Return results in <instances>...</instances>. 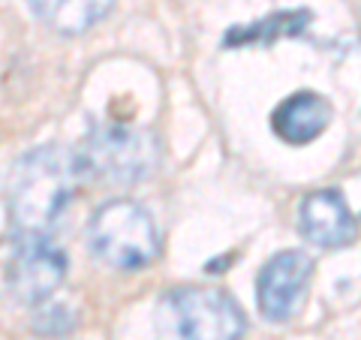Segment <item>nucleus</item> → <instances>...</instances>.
<instances>
[{
	"label": "nucleus",
	"instance_id": "nucleus-1",
	"mask_svg": "<svg viewBox=\"0 0 361 340\" xmlns=\"http://www.w3.org/2000/svg\"><path fill=\"white\" fill-rule=\"evenodd\" d=\"M73 163L45 145L21 154L6 172V214L16 238H45L73 196Z\"/></svg>",
	"mask_w": 361,
	"mask_h": 340
},
{
	"label": "nucleus",
	"instance_id": "nucleus-2",
	"mask_svg": "<svg viewBox=\"0 0 361 340\" xmlns=\"http://www.w3.org/2000/svg\"><path fill=\"white\" fill-rule=\"evenodd\" d=\"M157 340H241L244 313L226 292L180 286L154 308Z\"/></svg>",
	"mask_w": 361,
	"mask_h": 340
},
{
	"label": "nucleus",
	"instance_id": "nucleus-3",
	"mask_svg": "<svg viewBox=\"0 0 361 340\" xmlns=\"http://www.w3.org/2000/svg\"><path fill=\"white\" fill-rule=\"evenodd\" d=\"M87 244L106 265L135 271L160 253V232L151 214L130 199H115L87 223Z\"/></svg>",
	"mask_w": 361,
	"mask_h": 340
},
{
	"label": "nucleus",
	"instance_id": "nucleus-4",
	"mask_svg": "<svg viewBox=\"0 0 361 340\" xmlns=\"http://www.w3.org/2000/svg\"><path fill=\"white\" fill-rule=\"evenodd\" d=\"M82 169L103 184L130 187L145 181L157 166V142L148 130L103 123L94 127L78 148Z\"/></svg>",
	"mask_w": 361,
	"mask_h": 340
},
{
	"label": "nucleus",
	"instance_id": "nucleus-5",
	"mask_svg": "<svg viewBox=\"0 0 361 340\" xmlns=\"http://www.w3.org/2000/svg\"><path fill=\"white\" fill-rule=\"evenodd\" d=\"M63 274L66 259L58 247H51L45 238H16L13 256L6 262V286L18 301L39 304L51 298V292L63 283Z\"/></svg>",
	"mask_w": 361,
	"mask_h": 340
},
{
	"label": "nucleus",
	"instance_id": "nucleus-6",
	"mask_svg": "<svg viewBox=\"0 0 361 340\" xmlns=\"http://www.w3.org/2000/svg\"><path fill=\"white\" fill-rule=\"evenodd\" d=\"M310 271H313L310 256L301 250H283L268 259L256 280V298L265 320L286 322L298 310L310 280Z\"/></svg>",
	"mask_w": 361,
	"mask_h": 340
},
{
	"label": "nucleus",
	"instance_id": "nucleus-7",
	"mask_svg": "<svg viewBox=\"0 0 361 340\" xmlns=\"http://www.w3.org/2000/svg\"><path fill=\"white\" fill-rule=\"evenodd\" d=\"M298 229L310 244L346 247L355 238V217L337 190H316L301 202Z\"/></svg>",
	"mask_w": 361,
	"mask_h": 340
},
{
	"label": "nucleus",
	"instance_id": "nucleus-8",
	"mask_svg": "<svg viewBox=\"0 0 361 340\" xmlns=\"http://www.w3.org/2000/svg\"><path fill=\"white\" fill-rule=\"evenodd\" d=\"M331 121V106L313 90L286 97L271 115V127L286 145H307L322 135Z\"/></svg>",
	"mask_w": 361,
	"mask_h": 340
},
{
	"label": "nucleus",
	"instance_id": "nucleus-9",
	"mask_svg": "<svg viewBox=\"0 0 361 340\" xmlns=\"http://www.w3.org/2000/svg\"><path fill=\"white\" fill-rule=\"evenodd\" d=\"M111 4L115 0H27L33 16L63 37H75L94 28L111 9Z\"/></svg>",
	"mask_w": 361,
	"mask_h": 340
}]
</instances>
